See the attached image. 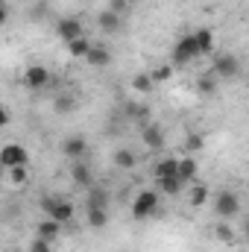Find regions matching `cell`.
Segmentation results:
<instances>
[{"label": "cell", "mask_w": 249, "mask_h": 252, "mask_svg": "<svg viewBox=\"0 0 249 252\" xmlns=\"http://www.w3.org/2000/svg\"><path fill=\"white\" fill-rule=\"evenodd\" d=\"M158 199H161L158 190H141V193L132 199V217H135V220L153 217V214L158 211Z\"/></svg>", "instance_id": "5b68a950"}, {"label": "cell", "mask_w": 249, "mask_h": 252, "mask_svg": "<svg viewBox=\"0 0 249 252\" xmlns=\"http://www.w3.org/2000/svg\"><path fill=\"white\" fill-rule=\"evenodd\" d=\"M85 208H109V193L103 188H91L88 199H85Z\"/></svg>", "instance_id": "7402d4cb"}, {"label": "cell", "mask_w": 249, "mask_h": 252, "mask_svg": "<svg viewBox=\"0 0 249 252\" xmlns=\"http://www.w3.org/2000/svg\"><path fill=\"white\" fill-rule=\"evenodd\" d=\"M91 47H94V44H91V41L82 35V38H76V41H70V44H67V53H70L73 59H88Z\"/></svg>", "instance_id": "44dd1931"}, {"label": "cell", "mask_w": 249, "mask_h": 252, "mask_svg": "<svg viewBox=\"0 0 249 252\" xmlns=\"http://www.w3.org/2000/svg\"><path fill=\"white\" fill-rule=\"evenodd\" d=\"M193 38H196V44H199V56H214V30L211 27H199V30H193Z\"/></svg>", "instance_id": "4fadbf2b"}, {"label": "cell", "mask_w": 249, "mask_h": 252, "mask_svg": "<svg viewBox=\"0 0 249 252\" xmlns=\"http://www.w3.org/2000/svg\"><path fill=\"white\" fill-rule=\"evenodd\" d=\"M85 220L91 229H106L109 223V208H85Z\"/></svg>", "instance_id": "ffe728a7"}, {"label": "cell", "mask_w": 249, "mask_h": 252, "mask_svg": "<svg viewBox=\"0 0 249 252\" xmlns=\"http://www.w3.org/2000/svg\"><path fill=\"white\" fill-rule=\"evenodd\" d=\"M141 144L147 150H164V129L158 124H141Z\"/></svg>", "instance_id": "30bf717a"}, {"label": "cell", "mask_w": 249, "mask_h": 252, "mask_svg": "<svg viewBox=\"0 0 249 252\" xmlns=\"http://www.w3.org/2000/svg\"><path fill=\"white\" fill-rule=\"evenodd\" d=\"M12 252H24V250H12Z\"/></svg>", "instance_id": "836d02e7"}, {"label": "cell", "mask_w": 249, "mask_h": 252, "mask_svg": "<svg viewBox=\"0 0 249 252\" xmlns=\"http://www.w3.org/2000/svg\"><path fill=\"white\" fill-rule=\"evenodd\" d=\"M167 176H179V158L167 156L156 164V179H167Z\"/></svg>", "instance_id": "ac0fdd59"}, {"label": "cell", "mask_w": 249, "mask_h": 252, "mask_svg": "<svg viewBox=\"0 0 249 252\" xmlns=\"http://www.w3.org/2000/svg\"><path fill=\"white\" fill-rule=\"evenodd\" d=\"M241 59L235 56V53H214V59H211V73L217 76V79H238L241 76Z\"/></svg>", "instance_id": "3957f363"}, {"label": "cell", "mask_w": 249, "mask_h": 252, "mask_svg": "<svg viewBox=\"0 0 249 252\" xmlns=\"http://www.w3.org/2000/svg\"><path fill=\"white\" fill-rule=\"evenodd\" d=\"M112 161H115V167H118V170H132V167L138 164L135 153H132V150H126V147H118V150L112 153Z\"/></svg>", "instance_id": "2e32d148"}, {"label": "cell", "mask_w": 249, "mask_h": 252, "mask_svg": "<svg viewBox=\"0 0 249 252\" xmlns=\"http://www.w3.org/2000/svg\"><path fill=\"white\" fill-rule=\"evenodd\" d=\"M85 62L91 64V67H109V64H112V53H109V50H106L103 44H94Z\"/></svg>", "instance_id": "e0dca14e"}, {"label": "cell", "mask_w": 249, "mask_h": 252, "mask_svg": "<svg viewBox=\"0 0 249 252\" xmlns=\"http://www.w3.org/2000/svg\"><path fill=\"white\" fill-rule=\"evenodd\" d=\"M30 252H53V244L35 235V238H32V244H30Z\"/></svg>", "instance_id": "f1b7e54d"}, {"label": "cell", "mask_w": 249, "mask_h": 252, "mask_svg": "<svg viewBox=\"0 0 249 252\" xmlns=\"http://www.w3.org/2000/svg\"><path fill=\"white\" fill-rule=\"evenodd\" d=\"M70 179L76 182V185H82V188H91V182H94V173H91V167L79 158V161H70Z\"/></svg>", "instance_id": "5bb4252c"}, {"label": "cell", "mask_w": 249, "mask_h": 252, "mask_svg": "<svg viewBox=\"0 0 249 252\" xmlns=\"http://www.w3.org/2000/svg\"><path fill=\"white\" fill-rule=\"evenodd\" d=\"M0 21H3V24L9 21V3H3V15H0Z\"/></svg>", "instance_id": "1f68e13d"}, {"label": "cell", "mask_w": 249, "mask_h": 252, "mask_svg": "<svg viewBox=\"0 0 249 252\" xmlns=\"http://www.w3.org/2000/svg\"><path fill=\"white\" fill-rule=\"evenodd\" d=\"M196 88H199V94H214L217 91V76L208 70V73H202L199 79H196Z\"/></svg>", "instance_id": "d4e9b609"}, {"label": "cell", "mask_w": 249, "mask_h": 252, "mask_svg": "<svg viewBox=\"0 0 249 252\" xmlns=\"http://www.w3.org/2000/svg\"><path fill=\"white\" fill-rule=\"evenodd\" d=\"M170 76H173V64H161V67L153 70V82H156V85H158V82H167Z\"/></svg>", "instance_id": "83f0119b"}, {"label": "cell", "mask_w": 249, "mask_h": 252, "mask_svg": "<svg viewBox=\"0 0 249 252\" xmlns=\"http://www.w3.org/2000/svg\"><path fill=\"white\" fill-rule=\"evenodd\" d=\"M50 70L44 67V64H30L27 70H24V85L30 88V91H41V88H47L50 85Z\"/></svg>", "instance_id": "8992f818"}, {"label": "cell", "mask_w": 249, "mask_h": 252, "mask_svg": "<svg viewBox=\"0 0 249 252\" xmlns=\"http://www.w3.org/2000/svg\"><path fill=\"white\" fill-rule=\"evenodd\" d=\"M56 35L62 38L64 44H70V41L85 35V24L79 18H62V21H56Z\"/></svg>", "instance_id": "ba28073f"}, {"label": "cell", "mask_w": 249, "mask_h": 252, "mask_svg": "<svg viewBox=\"0 0 249 252\" xmlns=\"http://www.w3.org/2000/svg\"><path fill=\"white\" fill-rule=\"evenodd\" d=\"M193 59H199V44H196L193 32H185V35H179V41L170 50V62H173V67H185Z\"/></svg>", "instance_id": "7a4b0ae2"}, {"label": "cell", "mask_w": 249, "mask_h": 252, "mask_svg": "<svg viewBox=\"0 0 249 252\" xmlns=\"http://www.w3.org/2000/svg\"><path fill=\"white\" fill-rule=\"evenodd\" d=\"M62 153L70 158V161H79V158L88 156V141H85L82 135H70V138L62 141Z\"/></svg>", "instance_id": "8fae6325"}, {"label": "cell", "mask_w": 249, "mask_h": 252, "mask_svg": "<svg viewBox=\"0 0 249 252\" xmlns=\"http://www.w3.org/2000/svg\"><path fill=\"white\" fill-rule=\"evenodd\" d=\"M97 27H100V32H106V35H118V32L124 30V15L115 12L112 6H109V9H100V15H97Z\"/></svg>", "instance_id": "9c48e42d"}, {"label": "cell", "mask_w": 249, "mask_h": 252, "mask_svg": "<svg viewBox=\"0 0 249 252\" xmlns=\"http://www.w3.org/2000/svg\"><path fill=\"white\" fill-rule=\"evenodd\" d=\"M35 235L53 244V241H56V238L62 235V223H59V220H53V217H44V220H41V223L35 226Z\"/></svg>", "instance_id": "9a60e30c"}, {"label": "cell", "mask_w": 249, "mask_h": 252, "mask_svg": "<svg viewBox=\"0 0 249 252\" xmlns=\"http://www.w3.org/2000/svg\"><path fill=\"white\" fill-rule=\"evenodd\" d=\"M153 73H135L132 76V91H138V94H150L153 91Z\"/></svg>", "instance_id": "cb8c5ba5"}, {"label": "cell", "mask_w": 249, "mask_h": 252, "mask_svg": "<svg viewBox=\"0 0 249 252\" xmlns=\"http://www.w3.org/2000/svg\"><path fill=\"white\" fill-rule=\"evenodd\" d=\"M247 241H249V220H247Z\"/></svg>", "instance_id": "d6a6232c"}, {"label": "cell", "mask_w": 249, "mask_h": 252, "mask_svg": "<svg viewBox=\"0 0 249 252\" xmlns=\"http://www.w3.org/2000/svg\"><path fill=\"white\" fill-rule=\"evenodd\" d=\"M214 235H217V238H220V244H226V247H232V244H235V232L229 229V223H226V220H220V223L214 226Z\"/></svg>", "instance_id": "484cf974"}, {"label": "cell", "mask_w": 249, "mask_h": 252, "mask_svg": "<svg viewBox=\"0 0 249 252\" xmlns=\"http://www.w3.org/2000/svg\"><path fill=\"white\" fill-rule=\"evenodd\" d=\"M38 205H41V211H44L47 217L59 220L62 226H64V223H70V220H73V214H76V211H73V202H70V199H64V196H59V193H44Z\"/></svg>", "instance_id": "6da1fadb"}, {"label": "cell", "mask_w": 249, "mask_h": 252, "mask_svg": "<svg viewBox=\"0 0 249 252\" xmlns=\"http://www.w3.org/2000/svg\"><path fill=\"white\" fill-rule=\"evenodd\" d=\"M208 196H211V190H208V185H190L187 188V202L193 205V208H202L205 202H208Z\"/></svg>", "instance_id": "d6986e66"}, {"label": "cell", "mask_w": 249, "mask_h": 252, "mask_svg": "<svg viewBox=\"0 0 249 252\" xmlns=\"http://www.w3.org/2000/svg\"><path fill=\"white\" fill-rule=\"evenodd\" d=\"M196 170H199L196 158H190V156H185V158H179V176H182L185 182H193V179H196Z\"/></svg>", "instance_id": "603a6c76"}, {"label": "cell", "mask_w": 249, "mask_h": 252, "mask_svg": "<svg viewBox=\"0 0 249 252\" xmlns=\"http://www.w3.org/2000/svg\"><path fill=\"white\" fill-rule=\"evenodd\" d=\"M30 161V153L21 147V144H6L3 153H0V164L3 170H12V167H24Z\"/></svg>", "instance_id": "52a82bcc"}, {"label": "cell", "mask_w": 249, "mask_h": 252, "mask_svg": "<svg viewBox=\"0 0 249 252\" xmlns=\"http://www.w3.org/2000/svg\"><path fill=\"white\" fill-rule=\"evenodd\" d=\"M187 188V182L182 176H167V179H156V190L161 196H179L182 190Z\"/></svg>", "instance_id": "7c38bea8"}, {"label": "cell", "mask_w": 249, "mask_h": 252, "mask_svg": "<svg viewBox=\"0 0 249 252\" xmlns=\"http://www.w3.org/2000/svg\"><path fill=\"white\" fill-rule=\"evenodd\" d=\"M202 147V135H187L185 138V153H196Z\"/></svg>", "instance_id": "4dcf8cb0"}, {"label": "cell", "mask_w": 249, "mask_h": 252, "mask_svg": "<svg viewBox=\"0 0 249 252\" xmlns=\"http://www.w3.org/2000/svg\"><path fill=\"white\" fill-rule=\"evenodd\" d=\"M214 211H217L220 220L238 217V214H241V196H238L235 190H229V188L217 190V193H214Z\"/></svg>", "instance_id": "277c9868"}, {"label": "cell", "mask_w": 249, "mask_h": 252, "mask_svg": "<svg viewBox=\"0 0 249 252\" xmlns=\"http://www.w3.org/2000/svg\"><path fill=\"white\" fill-rule=\"evenodd\" d=\"M6 173H9V179H12L15 185L27 182V164H24V167H12V170H6Z\"/></svg>", "instance_id": "f546056e"}, {"label": "cell", "mask_w": 249, "mask_h": 252, "mask_svg": "<svg viewBox=\"0 0 249 252\" xmlns=\"http://www.w3.org/2000/svg\"><path fill=\"white\" fill-rule=\"evenodd\" d=\"M53 109H56L59 115H70V112L76 109V100H73V97H67V94H62V97H56Z\"/></svg>", "instance_id": "4316f807"}]
</instances>
